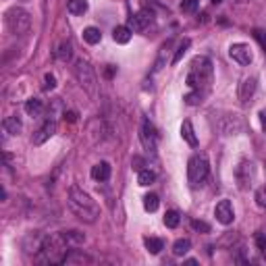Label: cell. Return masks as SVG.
Segmentation results:
<instances>
[{
  "instance_id": "cell-34",
  "label": "cell",
  "mask_w": 266,
  "mask_h": 266,
  "mask_svg": "<svg viewBox=\"0 0 266 266\" xmlns=\"http://www.w3.org/2000/svg\"><path fill=\"white\" fill-rule=\"evenodd\" d=\"M64 121L75 123V121H77V113H73V110H71V113H64Z\"/></svg>"
},
{
  "instance_id": "cell-1",
  "label": "cell",
  "mask_w": 266,
  "mask_h": 266,
  "mask_svg": "<svg viewBox=\"0 0 266 266\" xmlns=\"http://www.w3.org/2000/svg\"><path fill=\"white\" fill-rule=\"evenodd\" d=\"M69 208L77 218L85 220V223H96V218L100 214L98 204L77 185L69 189Z\"/></svg>"
},
{
  "instance_id": "cell-36",
  "label": "cell",
  "mask_w": 266,
  "mask_h": 266,
  "mask_svg": "<svg viewBox=\"0 0 266 266\" xmlns=\"http://www.w3.org/2000/svg\"><path fill=\"white\" fill-rule=\"evenodd\" d=\"M220 3H223V0H212V5H220Z\"/></svg>"
},
{
  "instance_id": "cell-35",
  "label": "cell",
  "mask_w": 266,
  "mask_h": 266,
  "mask_svg": "<svg viewBox=\"0 0 266 266\" xmlns=\"http://www.w3.org/2000/svg\"><path fill=\"white\" fill-rule=\"evenodd\" d=\"M260 125H262L264 133H266V108H264V110H260Z\"/></svg>"
},
{
  "instance_id": "cell-4",
  "label": "cell",
  "mask_w": 266,
  "mask_h": 266,
  "mask_svg": "<svg viewBox=\"0 0 266 266\" xmlns=\"http://www.w3.org/2000/svg\"><path fill=\"white\" fill-rule=\"evenodd\" d=\"M7 27L11 34L15 36H23L31 29V15L25 11V9H21V7H15L11 11H7Z\"/></svg>"
},
{
  "instance_id": "cell-26",
  "label": "cell",
  "mask_w": 266,
  "mask_h": 266,
  "mask_svg": "<svg viewBox=\"0 0 266 266\" xmlns=\"http://www.w3.org/2000/svg\"><path fill=\"white\" fill-rule=\"evenodd\" d=\"M71 56H73L71 44H69V42H62L60 46H58V50H56V58L62 60V62H66V60H71Z\"/></svg>"
},
{
  "instance_id": "cell-12",
  "label": "cell",
  "mask_w": 266,
  "mask_h": 266,
  "mask_svg": "<svg viewBox=\"0 0 266 266\" xmlns=\"http://www.w3.org/2000/svg\"><path fill=\"white\" fill-rule=\"evenodd\" d=\"M56 133V121L54 119H48L46 123H44L36 133H34V138H31V142H34V146H42L44 142H48L52 136Z\"/></svg>"
},
{
  "instance_id": "cell-31",
  "label": "cell",
  "mask_w": 266,
  "mask_h": 266,
  "mask_svg": "<svg viewBox=\"0 0 266 266\" xmlns=\"http://www.w3.org/2000/svg\"><path fill=\"white\" fill-rule=\"evenodd\" d=\"M256 204L260 208H266V185L258 187V191H256Z\"/></svg>"
},
{
  "instance_id": "cell-9",
  "label": "cell",
  "mask_w": 266,
  "mask_h": 266,
  "mask_svg": "<svg viewBox=\"0 0 266 266\" xmlns=\"http://www.w3.org/2000/svg\"><path fill=\"white\" fill-rule=\"evenodd\" d=\"M152 21H154V13H152V11H148V9H142L140 13H136L133 17H129V23H127V27H129L131 31L140 34V31H144V29H148V27H150Z\"/></svg>"
},
{
  "instance_id": "cell-25",
  "label": "cell",
  "mask_w": 266,
  "mask_h": 266,
  "mask_svg": "<svg viewBox=\"0 0 266 266\" xmlns=\"http://www.w3.org/2000/svg\"><path fill=\"white\" fill-rule=\"evenodd\" d=\"M83 40L94 46V44H98V42L102 40V34H100L98 27H85V29H83Z\"/></svg>"
},
{
  "instance_id": "cell-19",
  "label": "cell",
  "mask_w": 266,
  "mask_h": 266,
  "mask_svg": "<svg viewBox=\"0 0 266 266\" xmlns=\"http://www.w3.org/2000/svg\"><path fill=\"white\" fill-rule=\"evenodd\" d=\"M144 243H146V250H148L150 254H154V256L160 254V252L164 250V241L158 239V237H146Z\"/></svg>"
},
{
  "instance_id": "cell-21",
  "label": "cell",
  "mask_w": 266,
  "mask_h": 266,
  "mask_svg": "<svg viewBox=\"0 0 266 266\" xmlns=\"http://www.w3.org/2000/svg\"><path fill=\"white\" fill-rule=\"evenodd\" d=\"M189 46H191V40H189V38H183V40L179 42V46H177V50H175V56H173V64L181 62V58L185 56V52L189 50Z\"/></svg>"
},
{
  "instance_id": "cell-6",
  "label": "cell",
  "mask_w": 266,
  "mask_h": 266,
  "mask_svg": "<svg viewBox=\"0 0 266 266\" xmlns=\"http://www.w3.org/2000/svg\"><path fill=\"white\" fill-rule=\"evenodd\" d=\"M75 77H77V81L81 83V87L83 90L90 94V96H96V73H94V69L90 66V62L87 60H77L75 62Z\"/></svg>"
},
{
  "instance_id": "cell-20",
  "label": "cell",
  "mask_w": 266,
  "mask_h": 266,
  "mask_svg": "<svg viewBox=\"0 0 266 266\" xmlns=\"http://www.w3.org/2000/svg\"><path fill=\"white\" fill-rule=\"evenodd\" d=\"M131 29L127 27V25H117L115 29H113V38H115V42L117 44H127L129 40H131Z\"/></svg>"
},
{
  "instance_id": "cell-32",
  "label": "cell",
  "mask_w": 266,
  "mask_h": 266,
  "mask_svg": "<svg viewBox=\"0 0 266 266\" xmlns=\"http://www.w3.org/2000/svg\"><path fill=\"white\" fill-rule=\"evenodd\" d=\"M54 87H56V79H54V75L52 73H46V75H44V90H54Z\"/></svg>"
},
{
  "instance_id": "cell-33",
  "label": "cell",
  "mask_w": 266,
  "mask_h": 266,
  "mask_svg": "<svg viewBox=\"0 0 266 266\" xmlns=\"http://www.w3.org/2000/svg\"><path fill=\"white\" fill-rule=\"evenodd\" d=\"M256 243H258L260 252L266 256V233H258V235H256Z\"/></svg>"
},
{
  "instance_id": "cell-2",
  "label": "cell",
  "mask_w": 266,
  "mask_h": 266,
  "mask_svg": "<svg viewBox=\"0 0 266 266\" xmlns=\"http://www.w3.org/2000/svg\"><path fill=\"white\" fill-rule=\"evenodd\" d=\"M210 83H212V62H210V58L195 56L191 60V69H189V75H187V87L206 96Z\"/></svg>"
},
{
  "instance_id": "cell-28",
  "label": "cell",
  "mask_w": 266,
  "mask_h": 266,
  "mask_svg": "<svg viewBox=\"0 0 266 266\" xmlns=\"http://www.w3.org/2000/svg\"><path fill=\"white\" fill-rule=\"evenodd\" d=\"M179 223H181V214L177 212V210H169V212L164 214V225H167L169 229L179 227Z\"/></svg>"
},
{
  "instance_id": "cell-7",
  "label": "cell",
  "mask_w": 266,
  "mask_h": 266,
  "mask_svg": "<svg viewBox=\"0 0 266 266\" xmlns=\"http://www.w3.org/2000/svg\"><path fill=\"white\" fill-rule=\"evenodd\" d=\"M254 179H256V167L254 162L250 160H241L235 169V181H237V187L239 189H250L254 185Z\"/></svg>"
},
{
  "instance_id": "cell-8",
  "label": "cell",
  "mask_w": 266,
  "mask_h": 266,
  "mask_svg": "<svg viewBox=\"0 0 266 266\" xmlns=\"http://www.w3.org/2000/svg\"><path fill=\"white\" fill-rule=\"evenodd\" d=\"M140 140H142V146H144L148 152H156V146H158V133H156V127H154L148 119H144V123H142Z\"/></svg>"
},
{
  "instance_id": "cell-16",
  "label": "cell",
  "mask_w": 266,
  "mask_h": 266,
  "mask_svg": "<svg viewBox=\"0 0 266 266\" xmlns=\"http://www.w3.org/2000/svg\"><path fill=\"white\" fill-rule=\"evenodd\" d=\"M92 177L96 181H108L110 179V164L108 162H98L92 167Z\"/></svg>"
},
{
  "instance_id": "cell-29",
  "label": "cell",
  "mask_w": 266,
  "mask_h": 266,
  "mask_svg": "<svg viewBox=\"0 0 266 266\" xmlns=\"http://www.w3.org/2000/svg\"><path fill=\"white\" fill-rule=\"evenodd\" d=\"M179 9H181V13L191 15V13H195V11H197V0H183Z\"/></svg>"
},
{
  "instance_id": "cell-11",
  "label": "cell",
  "mask_w": 266,
  "mask_h": 266,
  "mask_svg": "<svg viewBox=\"0 0 266 266\" xmlns=\"http://www.w3.org/2000/svg\"><path fill=\"white\" fill-rule=\"evenodd\" d=\"M229 54L235 62L239 64H250L254 60V54H252V48L248 46V44H233V46L229 48Z\"/></svg>"
},
{
  "instance_id": "cell-10",
  "label": "cell",
  "mask_w": 266,
  "mask_h": 266,
  "mask_svg": "<svg viewBox=\"0 0 266 266\" xmlns=\"http://www.w3.org/2000/svg\"><path fill=\"white\" fill-rule=\"evenodd\" d=\"M214 216L220 225H231L233 218H235V212H233V204L229 202V200H220V202L216 204L214 208Z\"/></svg>"
},
{
  "instance_id": "cell-14",
  "label": "cell",
  "mask_w": 266,
  "mask_h": 266,
  "mask_svg": "<svg viewBox=\"0 0 266 266\" xmlns=\"http://www.w3.org/2000/svg\"><path fill=\"white\" fill-rule=\"evenodd\" d=\"M60 235H62L64 243H66L69 248H79V246H83V241H85V235H83L81 231H75V229L60 231Z\"/></svg>"
},
{
  "instance_id": "cell-18",
  "label": "cell",
  "mask_w": 266,
  "mask_h": 266,
  "mask_svg": "<svg viewBox=\"0 0 266 266\" xmlns=\"http://www.w3.org/2000/svg\"><path fill=\"white\" fill-rule=\"evenodd\" d=\"M42 110H44V102L40 98H29L25 102V113L29 117H40L42 115Z\"/></svg>"
},
{
  "instance_id": "cell-27",
  "label": "cell",
  "mask_w": 266,
  "mask_h": 266,
  "mask_svg": "<svg viewBox=\"0 0 266 266\" xmlns=\"http://www.w3.org/2000/svg\"><path fill=\"white\" fill-rule=\"evenodd\" d=\"M158 206H160V200H158L156 193H148V195H144V208H146L148 212H156Z\"/></svg>"
},
{
  "instance_id": "cell-23",
  "label": "cell",
  "mask_w": 266,
  "mask_h": 266,
  "mask_svg": "<svg viewBox=\"0 0 266 266\" xmlns=\"http://www.w3.org/2000/svg\"><path fill=\"white\" fill-rule=\"evenodd\" d=\"M154 181H156V173H154V171H150V169L140 171V175H138V183H140L142 187H148V185H152Z\"/></svg>"
},
{
  "instance_id": "cell-3",
  "label": "cell",
  "mask_w": 266,
  "mask_h": 266,
  "mask_svg": "<svg viewBox=\"0 0 266 266\" xmlns=\"http://www.w3.org/2000/svg\"><path fill=\"white\" fill-rule=\"evenodd\" d=\"M69 246L64 243L62 235H50V237H44L42 246H40V252L36 254V262L38 264H60L64 262L66 254H69V250H66Z\"/></svg>"
},
{
  "instance_id": "cell-5",
  "label": "cell",
  "mask_w": 266,
  "mask_h": 266,
  "mask_svg": "<svg viewBox=\"0 0 266 266\" xmlns=\"http://www.w3.org/2000/svg\"><path fill=\"white\" fill-rule=\"evenodd\" d=\"M208 171H210V164L206 160L204 154H193L187 162V179L193 187H197L200 183H204V179L208 177Z\"/></svg>"
},
{
  "instance_id": "cell-22",
  "label": "cell",
  "mask_w": 266,
  "mask_h": 266,
  "mask_svg": "<svg viewBox=\"0 0 266 266\" xmlns=\"http://www.w3.org/2000/svg\"><path fill=\"white\" fill-rule=\"evenodd\" d=\"M66 11L71 15H83L87 11V0H69L66 3Z\"/></svg>"
},
{
  "instance_id": "cell-15",
  "label": "cell",
  "mask_w": 266,
  "mask_h": 266,
  "mask_svg": "<svg viewBox=\"0 0 266 266\" xmlns=\"http://www.w3.org/2000/svg\"><path fill=\"white\" fill-rule=\"evenodd\" d=\"M3 129H5V133H9V136H17V133H21V129H23V123H21L19 117L11 115L3 121Z\"/></svg>"
},
{
  "instance_id": "cell-13",
  "label": "cell",
  "mask_w": 266,
  "mask_h": 266,
  "mask_svg": "<svg viewBox=\"0 0 266 266\" xmlns=\"http://www.w3.org/2000/svg\"><path fill=\"white\" fill-rule=\"evenodd\" d=\"M256 87H258V79L256 77H246L239 85V100L243 104H248L252 100V96L256 94Z\"/></svg>"
},
{
  "instance_id": "cell-30",
  "label": "cell",
  "mask_w": 266,
  "mask_h": 266,
  "mask_svg": "<svg viewBox=\"0 0 266 266\" xmlns=\"http://www.w3.org/2000/svg\"><path fill=\"white\" fill-rule=\"evenodd\" d=\"M191 229L197 231V233H210V225L204 223V220H197V218L191 220Z\"/></svg>"
},
{
  "instance_id": "cell-24",
  "label": "cell",
  "mask_w": 266,
  "mask_h": 266,
  "mask_svg": "<svg viewBox=\"0 0 266 266\" xmlns=\"http://www.w3.org/2000/svg\"><path fill=\"white\" fill-rule=\"evenodd\" d=\"M189 248H191V241H189L187 237L177 239L175 246H173V254H175V256H185V254L189 252Z\"/></svg>"
},
{
  "instance_id": "cell-17",
  "label": "cell",
  "mask_w": 266,
  "mask_h": 266,
  "mask_svg": "<svg viewBox=\"0 0 266 266\" xmlns=\"http://www.w3.org/2000/svg\"><path fill=\"white\" fill-rule=\"evenodd\" d=\"M181 138L191 146V148H195L197 146V138H195V131H193V125L189 123V121H183V125H181Z\"/></svg>"
}]
</instances>
